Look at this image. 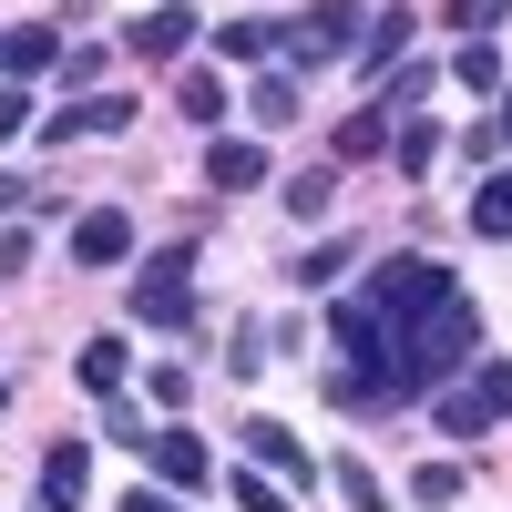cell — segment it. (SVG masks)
Returning <instances> with one entry per match:
<instances>
[{
    "label": "cell",
    "instance_id": "6da1fadb",
    "mask_svg": "<svg viewBox=\"0 0 512 512\" xmlns=\"http://www.w3.org/2000/svg\"><path fill=\"white\" fill-rule=\"evenodd\" d=\"M472 359H482V308L451 287L431 318L400 328V349H390V400H410V390H451V369H472Z\"/></svg>",
    "mask_w": 512,
    "mask_h": 512
},
{
    "label": "cell",
    "instance_id": "7a4b0ae2",
    "mask_svg": "<svg viewBox=\"0 0 512 512\" xmlns=\"http://www.w3.org/2000/svg\"><path fill=\"white\" fill-rule=\"evenodd\" d=\"M359 297H369L390 328H410V318H431L441 297H451V267H441V256H390V267H369Z\"/></svg>",
    "mask_w": 512,
    "mask_h": 512
},
{
    "label": "cell",
    "instance_id": "3957f363",
    "mask_svg": "<svg viewBox=\"0 0 512 512\" xmlns=\"http://www.w3.org/2000/svg\"><path fill=\"white\" fill-rule=\"evenodd\" d=\"M134 318H144V328H185V318H195V246L144 256V277H134Z\"/></svg>",
    "mask_w": 512,
    "mask_h": 512
},
{
    "label": "cell",
    "instance_id": "277c9868",
    "mask_svg": "<svg viewBox=\"0 0 512 512\" xmlns=\"http://www.w3.org/2000/svg\"><path fill=\"white\" fill-rule=\"evenodd\" d=\"M359 31H369L359 0H318V11L287 31V62H338V52H359Z\"/></svg>",
    "mask_w": 512,
    "mask_h": 512
},
{
    "label": "cell",
    "instance_id": "5b68a950",
    "mask_svg": "<svg viewBox=\"0 0 512 512\" xmlns=\"http://www.w3.org/2000/svg\"><path fill=\"white\" fill-rule=\"evenodd\" d=\"M246 472H267V482H287V492H308V482H318V461L297 451L287 420H246Z\"/></svg>",
    "mask_w": 512,
    "mask_h": 512
},
{
    "label": "cell",
    "instance_id": "8992f818",
    "mask_svg": "<svg viewBox=\"0 0 512 512\" xmlns=\"http://www.w3.org/2000/svg\"><path fill=\"white\" fill-rule=\"evenodd\" d=\"M123 123H134L123 93H82V103H62V113H41V144H93V134H123Z\"/></svg>",
    "mask_w": 512,
    "mask_h": 512
},
{
    "label": "cell",
    "instance_id": "52a82bcc",
    "mask_svg": "<svg viewBox=\"0 0 512 512\" xmlns=\"http://www.w3.org/2000/svg\"><path fill=\"white\" fill-rule=\"evenodd\" d=\"M144 451H154V472H164V492H205V482H216V461H205V441L185 431V420H164V431H154Z\"/></svg>",
    "mask_w": 512,
    "mask_h": 512
},
{
    "label": "cell",
    "instance_id": "ba28073f",
    "mask_svg": "<svg viewBox=\"0 0 512 512\" xmlns=\"http://www.w3.org/2000/svg\"><path fill=\"white\" fill-rule=\"evenodd\" d=\"M123 256H134V216H123V205L72 216V267H123Z\"/></svg>",
    "mask_w": 512,
    "mask_h": 512
},
{
    "label": "cell",
    "instance_id": "9c48e42d",
    "mask_svg": "<svg viewBox=\"0 0 512 512\" xmlns=\"http://www.w3.org/2000/svg\"><path fill=\"white\" fill-rule=\"evenodd\" d=\"M123 41H134V52H144V62H175V52H185V41H195V11H185V0H154V11H144L134 31H123Z\"/></svg>",
    "mask_w": 512,
    "mask_h": 512
},
{
    "label": "cell",
    "instance_id": "30bf717a",
    "mask_svg": "<svg viewBox=\"0 0 512 512\" xmlns=\"http://www.w3.org/2000/svg\"><path fill=\"white\" fill-rule=\"evenodd\" d=\"M52 62H62V31H52V21H21V31H0V72H11V82H41Z\"/></svg>",
    "mask_w": 512,
    "mask_h": 512
},
{
    "label": "cell",
    "instance_id": "8fae6325",
    "mask_svg": "<svg viewBox=\"0 0 512 512\" xmlns=\"http://www.w3.org/2000/svg\"><path fill=\"white\" fill-rule=\"evenodd\" d=\"M205 185H226V195L267 185V144H246V134H216V144H205Z\"/></svg>",
    "mask_w": 512,
    "mask_h": 512
},
{
    "label": "cell",
    "instance_id": "7c38bea8",
    "mask_svg": "<svg viewBox=\"0 0 512 512\" xmlns=\"http://www.w3.org/2000/svg\"><path fill=\"white\" fill-rule=\"evenodd\" d=\"M82 472H93V451H82V441H52V451H41V512H82Z\"/></svg>",
    "mask_w": 512,
    "mask_h": 512
},
{
    "label": "cell",
    "instance_id": "4fadbf2b",
    "mask_svg": "<svg viewBox=\"0 0 512 512\" xmlns=\"http://www.w3.org/2000/svg\"><path fill=\"white\" fill-rule=\"evenodd\" d=\"M410 31H420V11H400V0H390V11H369V31H359V72H390L400 52H410Z\"/></svg>",
    "mask_w": 512,
    "mask_h": 512
},
{
    "label": "cell",
    "instance_id": "5bb4252c",
    "mask_svg": "<svg viewBox=\"0 0 512 512\" xmlns=\"http://www.w3.org/2000/svg\"><path fill=\"white\" fill-rule=\"evenodd\" d=\"M72 379H82V390H93V400H113L123 379H134V349H123V338H82V359H72Z\"/></svg>",
    "mask_w": 512,
    "mask_h": 512
},
{
    "label": "cell",
    "instance_id": "9a60e30c",
    "mask_svg": "<svg viewBox=\"0 0 512 512\" xmlns=\"http://www.w3.org/2000/svg\"><path fill=\"white\" fill-rule=\"evenodd\" d=\"M226 103H236L226 82L205 72V62H185V82H175V113H185V123H226Z\"/></svg>",
    "mask_w": 512,
    "mask_h": 512
},
{
    "label": "cell",
    "instance_id": "2e32d148",
    "mask_svg": "<svg viewBox=\"0 0 512 512\" xmlns=\"http://www.w3.org/2000/svg\"><path fill=\"white\" fill-rule=\"evenodd\" d=\"M277 41H287V31H277L267 11H246V21H226V31H216V52H226V62H267Z\"/></svg>",
    "mask_w": 512,
    "mask_h": 512
},
{
    "label": "cell",
    "instance_id": "e0dca14e",
    "mask_svg": "<svg viewBox=\"0 0 512 512\" xmlns=\"http://www.w3.org/2000/svg\"><path fill=\"white\" fill-rule=\"evenodd\" d=\"M461 390H472V400H482V420L502 431V420H512V359H472V379H461Z\"/></svg>",
    "mask_w": 512,
    "mask_h": 512
},
{
    "label": "cell",
    "instance_id": "ac0fdd59",
    "mask_svg": "<svg viewBox=\"0 0 512 512\" xmlns=\"http://www.w3.org/2000/svg\"><path fill=\"white\" fill-rule=\"evenodd\" d=\"M328 205H338V175H328V164H308V175H287V216H297V226H318Z\"/></svg>",
    "mask_w": 512,
    "mask_h": 512
},
{
    "label": "cell",
    "instance_id": "d6986e66",
    "mask_svg": "<svg viewBox=\"0 0 512 512\" xmlns=\"http://www.w3.org/2000/svg\"><path fill=\"white\" fill-rule=\"evenodd\" d=\"M246 113L267 123V134H277V123H297V72H256V93H246Z\"/></svg>",
    "mask_w": 512,
    "mask_h": 512
},
{
    "label": "cell",
    "instance_id": "ffe728a7",
    "mask_svg": "<svg viewBox=\"0 0 512 512\" xmlns=\"http://www.w3.org/2000/svg\"><path fill=\"white\" fill-rule=\"evenodd\" d=\"M472 236H512V164H502V175H482V195H472Z\"/></svg>",
    "mask_w": 512,
    "mask_h": 512
},
{
    "label": "cell",
    "instance_id": "44dd1931",
    "mask_svg": "<svg viewBox=\"0 0 512 512\" xmlns=\"http://www.w3.org/2000/svg\"><path fill=\"white\" fill-rule=\"evenodd\" d=\"M451 82H461V93H502V52H492V41H461V52H451Z\"/></svg>",
    "mask_w": 512,
    "mask_h": 512
},
{
    "label": "cell",
    "instance_id": "7402d4cb",
    "mask_svg": "<svg viewBox=\"0 0 512 512\" xmlns=\"http://www.w3.org/2000/svg\"><path fill=\"white\" fill-rule=\"evenodd\" d=\"M410 502H420V512L461 502V461H420V472H410Z\"/></svg>",
    "mask_w": 512,
    "mask_h": 512
},
{
    "label": "cell",
    "instance_id": "603a6c76",
    "mask_svg": "<svg viewBox=\"0 0 512 512\" xmlns=\"http://www.w3.org/2000/svg\"><path fill=\"white\" fill-rule=\"evenodd\" d=\"M390 154H400V175H431V154H441V123H431V113H420V123H400V144H390Z\"/></svg>",
    "mask_w": 512,
    "mask_h": 512
},
{
    "label": "cell",
    "instance_id": "cb8c5ba5",
    "mask_svg": "<svg viewBox=\"0 0 512 512\" xmlns=\"http://www.w3.org/2000/svg\"><path fill=\"white\" fill-rule=\"evenodd\" d=\"M379 144H390V103H369V113L338 123V154H379Z\"/></svg>",
    "mask_w": 512,
    "mask_h": 512
},
{
    "label": "cell",
    "instance_id": "d4e9b609",
    "mask_svg": "<svg viewBox=\"0 0 512 512\" xmlns=\"http://www.w3.org/2000/svg\"><path fill=\"white\" fill-rule=\"evenodd\" d=\"M338 502H349V512H390V492H379L369 461H338Z\"/></svg>",
    "mask_w": 512,
    "mask_h": 512
},
{
    "label": "cell",
    "instance_id": "484cf974",
    "mask_svg": "<svg viewBox=\"0 0 512 512\" xmlns=\"http://www.w3.org/2000/svg\"><path fill=\"white\" fill-rule=\"evenodd\" d=\"M226 492H236L246 512H297V492H287V482H267V472H236Z\"/></svg>",
    "mask_w": 512,
    "mask_h": 512
},
{
    "label": "cell",
    "instance_id": "4316f807",
    "mask_svg": "<svg viewBox=\"0 0 512 512\" xmlns=\"http://www.w3.org/2000/svg\"><path fill=\"white\" fill-rule=\"evenodd\" d=\"M287 277H297V287H338V277H349V246H308Z\"/></svg>",
    "mask_w": 512,
    "mask_h": 512
},
{
    "label": "cell",
    "instance_id": "83f0119b",
    "mask_svg": "<svg viewBox=\"0 0 512 512\" xmlns=\"http://www.w3.org/2000/svg\"><path fill=\"white\" fill-rule=\"evenodd\" d=\"M103 441H123V451H144V441H154V420H144V410H123V390H113V410H103Z\"/></svg>",
    "mask_w": 512,
    "mask_h": 512
},
{
    "label": "cell",
    "instance_id": "f1b7e54d",
    "mask_svg": "<svg viewBox=\"0 0 512 512\" xmlns=\"http://www.w3.org/2000/svg\"><path fill=\"white\" fill-rule=\"evenodd\" d=\"M226 369H236V379H256V369H267V328H236V349H226Z\"/></svg>",
    "mask_w": 512,
    "mask_h": 512
},
{
    "label": "cell",
    "instance_id": "f546056e",
    "mask_svg": "<svg viewBox=\"0 0 512 512\" xmlns=\"http://www.w3.org/2000/svg\"><path fill=\"white\" fill-rule=\"evenodd\" d=\"M144 390H154V400H164V410H185V400H195V379H185V369H175V359H164V369H154V379H144Z\"/></svg>",
    "mask_w": 512,
    "mask_h": 512
},
{
    "label": "cell",
    "instance_id": "4dcf8cb0",
    "mask_svg": "<svg viewBox=\"0 0 512 512\" xmlns=\"http://www.w3.org/2000/svg\"><path fill=\"white\" fill-rule=\"evenodd\" d=\"M502 11H512V0H451V21H461V31H472V41H482V31H492Z\"/></svg>",
    "mask_w": 512,
    "mask_h": 512
},
{
    "label": "cell",
    "instance_id": "1f68e13d",
    "mask_svg": "<svg viewBox=\"0 0 512 512\" xmlns=\"http://www.w3.org/2000/svg\"><path fill=\"white\" fill-rule=\"evenodd\" d=\"M21 123H31V93H21V82H11V93H0V144H11Z\"/></svg>",
    "mask_w": 512,
    "mask_h": 512
},
{
    "label": "cell",
    "instance_id": "d6a6232c",
    "mask_svg": "<svg viewBox=\"0 0 512 512\" xmlns=\"http://www.w3.org/2000/svg\"><path fill=\"white\" fill-rule=\"evenodd\" d=\"M123 512H185V502L164 492V482H144V492H123Z\"/></svg>",
    "mask_w": 512,
    "mask_h": 512
},
{
    "label": "cell",
    "instance_id": "836d02e7",
    "mask_svg": "<svg viewBox=\"0 0 512 512\" xmlns=\"http://www.w3.org/2000/svg\"><path fill=\"white\" fill-rule=\"evenodd\" d=\"M21 195H31V185H21V175H0V216H11V205H21Z\"/></svg>",
    "mask_w": 512,
    "mask_h": 512
},
{
    "label": "cell",
    "instance_id": "e575fe53",
    "mask_svg": "<svg viewBox=\"0 0 512 512\" xmlns=\"http://www.w3.org/2000/svg\"><path fill=\"white\" fill-rule=\"evenodd\" d=\"M492 134H502V144H512V82H502V123H492Z\"/></svg>",
    "mask_w": 512,
    "mask_h": 512
},
{
    "label": "cell",
    "instance_id": "d590c367",
    "mask_svg": "<svg viewBox=\"0 0 512 512\" xmlns=\"http://www.w3.org/2000/svg\"><path fill=\"white\" fill-rule=\"evenodd\" d=\"M0 400H11V379H0Z\"/></svg>",
    "mask_w": 512,
    "mask_h": 512
}]
</instances>
